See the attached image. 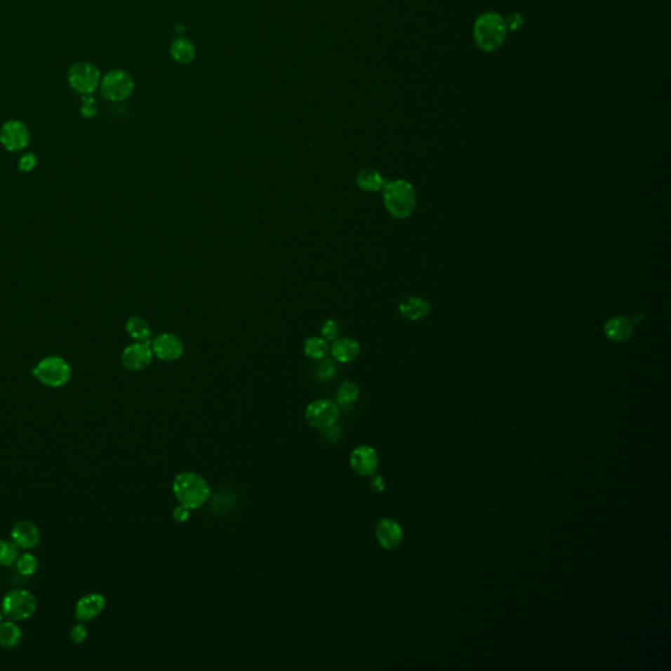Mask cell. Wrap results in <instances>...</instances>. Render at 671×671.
<instances>
[{
	"label": "cell",
	"mask_w": 671,
	"mask_h": 671,
	"mask_svg": "<svg viewBox=\"0 0 671 671\" xmlns=\"http://www.w3.org/2000/svg\"><path fill=\"white\" fill-rule=\"evenodd\" d=\"M506 21L496 12H485L474 24V44L484 53H493L500 49L507 37Z\"/></svg>",
	"instance_id": "obj_1"
},
{
	"label": "cell",
	"mask_w": 671,
	"mask_h": 671,
	"mask_svg": "<svg viewBox=\"0 0 671 671\" xmlns=\"http://www.w3.org/2000/svg\"><path fill=\"white\" fill-rule=\"evenodd\" d=\"M173 494L178 503L188 507L189 510L199 509L208 503L211 489L208 481L196 472H181L172 484Z\"/></svg>",
	"instance_id": "obj_2"
},
{
	"label": "cell",
	"mask_w": 671,
	"mask_h": 671,
	"mask_svg": "<svg viewBox=\"0 0 671 671\" xmlns=\"http://www.w3.org/2000/svg\"><path fill=\"white\" fill-rule=\"evenodd\" d=\"M383 192V202L387 211L396 219H406L415 211L417 204L416 189L406 180L387 181Z\"/></svg>",
	"instance_id": "obj_3"
},
{
	"label": "cell",
	"mask_w": 671,
	"mask_h": 671,
	"mask_svg": "<svg viewBox=\"0 0 671 671\" xmlns=\"http://www.w3.org/2000/svg\"><path fill=\"white\" fill-rule=\"evenodd\" d=\"M33 376L46 387L60 388L67 385L71 379V367L66 359L57 356H50L41 359L32 370Z\"/></svg>",
	"instance_id": "obj_4"
},
{
	"label": "cell",
	"mask_w": 671,
	"mask_h": 671,
	"mask_svg": "<svg viewBox=\"0 0 671 671\" xmlns=\"http://www.w3.org/2000/svg\"><path fill=\"white\" fill-rule=\"evenodd\" d=\"M0 610L8 620L24 622L37 611V601L28 590L15 589L4 595Z\"/></svg>",
	"instance_id": "obj_5"
},
{
	"label": "cell",
	"mask_w": 671,
	"mask_h": 671,
	"mask_svg": "<svg viewBox=\"0 0 671 671\" xmlns=\"http://www.w3.org/2000/svg\"><path fill=\"white\" fill-rule=\"evenodd\" d=\"M100 86L104 98L113 102L128 99L135 88L134 79L124 69L109 71L104 79L101 80Z\"/></svg>",
	"instance_id": "obj_6"
},
{
	"label": "cell",
	"mask_w": 671,
	"mask_h": 671,
	"mask_svg": "<svg viewBox=\"0 0 671 671\" xmlns=\"http://www.w3.org/2000/svg\"><path fill=\"white\" fill-rule=\"evenodd\" d=\"M69 87L80 95H91L101 83L100 71L89 62H79L74 65L67 75Z\"/></svg>",
	"instance_id": "obj_7"
},
{
	"label": "cell",
	"mask_w": 671,
	"mask_h": 671,
	"mask_svg": "<svg viewBox=\"0 0 671 671\" xmlns=\"http://www.w3.org/2000/svg\"><path fill=\"white\" fill-rule=\"evenodd\" d=\"M340 416L338 406L331 400H316L308 405L305 412L307 424L316 429H331Z\"/></svg>",
	"instance_id": "obj_8"
},
{
	"label": "cell",
	"mask_w": 671,
	"mask_h": 671,
	"mask_svg": "<svg viewBox=\"0 0 671 671\" xmlns=\"http://www.w3.org/2000/svg\"><path fill=\"white\" fill-rule=\"evenodd\" d=\"M30 142L29 128L18 119L7 121L0 128V143L10 152H18L28 147Z\"/></svg>",
	"instance_id": "obj_9"
},
{
	"label": "cell",
	"mask_w": 671,
	"mask_h": 671,
	"mask_svg": "<svg viewBox=\"0 0 671 671\" xmlns=\"http://www.w3.org/2000/svg\"><path fill=\"white\" fill-rule=\"evenodd\" d=\"M152 349L148 345V343H135L128 345L121 356V362L124 367L133 371L138 373L145 370L152 362Z\"/></svg>",
	"instance_id": "obj_10"
},
{
	"label": "cell",
	"mask_w": 671,
	"mask_h": 671,
	"mask_svg": "<svg viewBox=\"0 0 671 671\" xmlns=\"http://www.w3.org/2000/svg\"><path fill=\"white\" fill-rule=\"evenodd\" d=\"M151 349H152V353L158 357L159 359L166 362L176 361L184 354V344L181 338L172 333H163L158 336L152 341Z\"/></svg>",
	"instance_id": "obj_11"
},
{
	"label": "cell",
	"mask_w": 671,
	"mask_h": 671,
	"mask_svg": "<svg viewBox=\"0 0 671 671\" xmlns=\"http://www.w3.org/2000/svg\"><path fill=\"white\" fill-rule=\"evenodd\" d=\"M376 535L379 544L387 551L399 548L404 539L401 526L391 518H383L376 524Z\"/></svg>",
	"instance_id": "obj_12"
},
{
	"label": "cell",
	"mask_w": 671,
	"mask_h": 671,
	"mask_svg": "<svg viewBox=\"0 0 671 671\" xmlns=\"http://www.w3.org/2000/svg\"><path fill=\"white\" fill-rule=\"evenodd\" d=\"M379 458L370 446H358L350 455V467L359 476H371L376 471Z\"/></svg>",
	"instance_id": "obj_13"
},
{
	"label": "cell",
	"mask_w": 671,
	"mask_h": 671,
	"mask_svg": "<svg viewBox=\"0 0 671 671\" xmlns=\"http://www.w3.org/2000/svg\"><path fill=\"white\" fill-rule=\"evenodd\" d=\"M11 540L20 550H34L41 542L40 529L29 521H20L12 527Z\"/></svg>",
	"instance_id": "obj_14"
},
{
	"label": "cell",
	"mask_w": 671,
	"mask_h": 671,
	"mask_svg": "<svg viewBox=\"0 0 671 671\" xmlns=\"http://www.w3.org/2000/svg\"><path fill=\"white\" fill-rule=\"evenodd\" d=\"M105 597L100 592H89L81 597L75 607V618L78 622L88 623L96 619L105 609Z\"/></svg>",
	"instance_id": "obj_15"
},
{
	"label": "cell",
	"mask_w": 671,
	"mask_h": 671,
	"mask_svg": "<svg viewBox=\"0 0 671 671\" xmlns=\"http://www.w3.org/2000/svg\"><path fill=\"white\" fill-rule=\"evenodd\" d=\"M635 332L631 319L625 316H613L604 324V335L612 343H625Z\"/></svg>",
	"instance_id": "obj_16"
},
{
	"label": "cell",
	"mask_w": 671,
	"mask_h": 671,
	"mask_svg": "<svg viewBox=\"0 0 671 671\" xmlns=\"http://www.w3.org/2000/svg\"><path fill=\"white\" fill-rule=\"evenodd\" d=\"M329 350H331L332 357L335 358L336 361H338L341 364H347V362L354 361L357 357L359 356L361 345L358 344V341L354 338L344 337V338L335 340L332 346L329 347Z\"/></svg>",
	"instance_id": "obj_17"
},
{
	"label": "cell",
	"mask_w": 671,
	"mask_h": 671,
	"mask_svg": "<svg viewBox=\"0 0 671 671\" xmlns=\"http://www.w3.org/2000/svg\"><path fill=\"white\" fill-rule=\"evenodd\" d=\"M430 310H432L430 303L427 300H425L424 298H420V296L406 298L404 302H401L400 306H399L400 314L406 320H411V321H417V320L424 319L430 314Z\"/></svg>",
	"instance_id": "obj_18"
},
{
	"label": "cell",
	"mask_w": 671,
	"mask_h": 671,
	"mask_svg": "<svg viewBox=\"0 0 671 671\" xmlns=\"http://www.w3.org/2000/svg\"><path fill=\"white\" fill-rule=\"evenodd\" d=\"M171 57L181 65H189L196 58V48L187 37H178L171 42Z\"/></svg>",
	"instance_id": "obj_19"
},
{
	"label": "cell",
	"mask_w": 671,
	"mask_h": 671,
	"mask_svg": "<svg viewBox=\"0 0 671 671\" xmlns=\"http://www.w3.org/2000/svg\"><path fill=\"white\" fill-rule=\"evenodd\" d=\"M385 184L387 180L373 168H365L358 172L357 185L365 192H379L385 188Z\"/></svg>",
	"instance_id": "obj_20"
},
{
	"label": "cell",
	"mask_w": 671,
	"mask_h": 671,
	"mask_svg": "<svg viewBox=\"0 0 671 671\" xmlns=\"http://www.w3.org/2000/svg\"><path fill=\"white\" fill-rule=\"evenodd\" d=\"M22 639L20 627L13 620L0 623V646L12 649L16 648Z\"/></svg>",
	"instance_id": "obj_21"
},
{
	"label": "cell",
	"mask_w": 671,
	"mask_h": 671,
	"mask_svg": "<svg viewBox=\"0 0 671 671\" xmlns=\"http://www.w3.org/2000/svg\"><path fill=\"white\" fill-rule=\"evenodd\" d=\"M128 336L139 343H148L151 337V329L147 321L140 316L130 317L126 323Z\"/></svg>",
	"instance_id": "obj_22"
},
{
	"label": "cell",
	"mask_w": 671,
	"mask_h": 671,
	"mask_svg": "<svg viewBox=\"0 0 671 671\" xmlns=\"http://www.w3.org/2000/svg\"><path fill=\"white\" fill-rule=\"evenodd\" d=\"M359 396V387L350 380H345L337 390V404L343 409H347L356 403Z\"/></svg>",
	"instance_id": "obj_23"
},
{
	"label": "cell",
	"mask_w": 671,
	"mask_h": 671,
	"mask_svg": "<svg viewBox=\"0 0 671 671\" xmlns=\"http://www.w3.org/2000/svg\"><path fill=\"white\" fill-rule=\"evenodd\" d=\"M329 352V344L324 337H310L305 343V353L312 359H323Z\"/></svg>",
	"instance_id": "obj_24"
},
{
	"label": "cell",
	"mask_w": 671,
	"mask_h": 671,
	"mask_svg": "<svg viewBox=\"0 0 671 671\" xmlns=\"http://www.w3.org/2000/svg\"><path fill=\"white\" fill-rule=\"evenodd\" d=\"M20 556V548L12 540L0 539V565L11 566Z\"/></svg>",
	"instance_id": "obj_25"
},
{
	"label": "cell",
	"mask_w": 671,
	"mask_h": 671,
	"mask_svg": "<svg viewBox=\"0 0 671 671\" xmlns=\"http://www.w3.org/2000/svg\"><path fill=\"white\" fill-rule=\"evenodd\" d=\"M16 569L24 577H30L39 571V560L34 554L27 552L20 554L19 559L16 560Z\"/></svg>",
	"instance_id": "obj_26"
},
{
	"label": "cell",
	"mask_w": 671,
	"mask_h": 671,
	"mask_svg": "<svg viewBox=\"0 0 671 671\" xmlns=\"http://www.w3.org/2000/svg\"><path fill=\"white\" fill-rule=\"evenodd\" d=\"M87 637H88V631H87V627L84 625V623H78L69 631V639H71V642L77 644V645L83 644L87 640Z\"/></svg>",
	"instance_id": "obj_27"
},
{
	"label": "cell",
	"mask_w": 671,
	"mask_h": 671,
	"mask_svg": "<svg viewBox=\"0 0 671 671\" xmlns=\"http://www.w3.org/2000/svg\"><path fill=\"white\" fill-rule=\"evenodd\" d=\"M338 329L340 326L335 319H329L321 326V335L326 341H335L336 337L338 335Z\"/></svg>",
	"instance_id": "obj_28"
},
{
	"label": "cell",
	"mask_w": 671,
	"mask_h": 671,
	"mask_svg": "<svg viewBox=\"0 0 671 671\" xmlns=\"http://www.w3.org/2000/svg\"><path fill=\"white\" fill-rule=\"evenodd\" d=\"M336 376V366L333 361H323L320 365L317 366V376L321 380H328L332 379Z\"/></svg>",
	"instance_id": "obj_29"
},
{
	"label": "cell",
	"mask_w": 671,
	"mask_h": 671,
	"mask_svg": "<svg viewBox=\"0 0 671 671\" xmlns=\"http://www.w3.org/2000/svg\"><path fill=\"white\" fill-rule=\"evenodd\" d=\"M96 113H98V107H96L95 100L92 99L91 96L84 98L83 105H81V114L87 119H91V117H95Z\"/></svg>",
	"instance_id": "obj_30"
},
{
	"label": "cell",
	"mask_w": 671,
	"mask_h": 671,
	"mask_svg": "<svg viewBox=\"0 0 671 671\" xmlns=\"http://www.w3.org/2000/svg\"><path fill=\"white\" fill-rule=\"evenodd\" d=\"M36 166H37V158L32 152L22 155L19 160V169L22 172H30Z\"/></svg>",
	"instance_id": "obj_31"
},
{
	"label": "cell",
	"mask_w": 671,
	"mask_h": 671,
	"mask_svg": "<svg viewBox=\"0 0 671 671\" xmlns=\"http://www.w3.org/2000/svg\"><path fill=\"white\" fill-rule=\"evenodd\" d=\"M188 507H185V506L180 505V506H178V507L173 510V519H175L176 522H178V524H184V522H187V521H188Z\"/></svg>",
	"instance_id": "obj_32"
},
{
	"label": "cell",
	"mask_w": 671,
	"mask_h": 671,
	"mask_svg": "<svg viewBox=\"0 0 671 671\" xmlns=\"http://www.w3.org/2000/svg\"><path fill=\"white\" fill-rule=\"evenodd\" d=\"M505 21H506V27H507V29L512 30L518 29V28H519V27L524 24V20L521 19V16H519L518 13L512 15V16H510L507 20Z\"/></svg>",
	"instance_id": "obj_33"
},
{
	"label": "cell",
	"mask_w": 671,
	"mask_h": 671,
	"mask_svg": "<svg viewBox=\"0 0 671 671\" xmlns=\"http://www.w3.org/2000/svg\"><path fill=\"white\" fill-rule=\"evenodd\" d=\"M371 489L376 491V492H382V491L385 489V481H383V479L379 477V476L374 477V480L371 481Z\"/></svg>",
	"instance_id": "obj_34"
},
{
	"label": "cell",
	"mask_w": 671,
	"mask_h": 671,
	"mask_svg": "<svg viewBox=\"0 0 671 671\" xmlns=\"http://www.w3.org/2000/svg\"><path fill=\"white\" fill-rule=\"evenodd\" d=\"M3 618H4V615H3V612L0 610V623L3 622Z\"/></svg>",
	"instance_id": "obj_35"
}]
</instances>
